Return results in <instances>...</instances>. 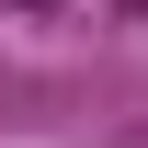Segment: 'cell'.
Segmentation results:
<instances>
[{
    "mask_svg": "<svg viewBox=\"0 0 148 148\" xmlns=\"http://www.w3.org/2000/svg\"><path fill=\"white\" fill-rule=\"evenodd\" d=\"M12 12H91V0H12Z\"/></svg>",
    "mask_w": 148,
    "mask_h": 148,
    "instance_id": "cell-1",
    "label": "cell"
}]
</instances>
